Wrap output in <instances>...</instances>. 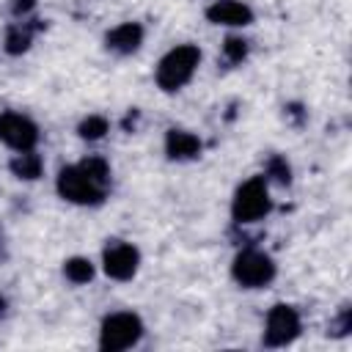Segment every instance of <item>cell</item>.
I'll return each mask as SVG.
<instances>
[{
	"label": "cell",
	"instance_id": "cell-16",
	"mask_svg": "<svg viewBox=\"0 0 352 352\" xmlns=\"http://www.w3.org/2000/svg\"><path fill=\"white\" fill-rule=\"evenodd\" d=\"M248 52H250V47H248V41L242 38V36H226L223 38V47H220V60H223V66H228V69H234V66H242L245 60H248Z\"/></svg>",
	"mask_w": 352,
	"mask_h": 352
},
{
	"label": "cell",
	"instance_id": "cell-15",
	"mask_svg": "<svg viewBox=\"0 0 352 352\" xmlns=\"http://www.w3.org/2000/svg\"><path fill=\"white\" fill-rule=\"evenodd\" d=\"M267 184H278V187H289L292 184V165L283 154H270L264 160V173Z\"/></svg>",
	"mask_w": 352,
	"mask_h": 352
},
{
	"label": "cell",
	"instance_id": "cell-5",
	"mask_svg": "<svg viewBox=\"0 0 352 352\" xmlns=\"http://www.w3.org/2000/svg\"><path fill=\"white\" fill-rule=\"evenodd\" d=\"M146 333L143 319L135 311H113L99 324V349L102 352H124L140 344Z\"/></svg>",
	"mask_w": 352,
	"mask_h": 352
},
{
	"label": "cell",
	"instance_id": "cell-2",
	"mask_svg": "<svg viewBox=\"0 0 352 352\" xmlns=\"http://www.w3.org/2000/svg\"><path fill=\"white\" fill-rule=\"evenodd\" d=\"M201 47L198 44H176L170 47L154 66V82L162 94H176L182 91L198 72L201 66Z\"/></svg>",
	"mask_w": 352,
	"mask_h": 352
},
{
	"label": "cell",
	"instance_id": "cell-1",
	"mask_svg": "<svg viewBox=\"0 0 352 352\" xmlns=\"http://www.w3.org/2000/svg\"><path fill=\"white\" fill-rule=\"evenodd\" d=\"M113 187V168L104 157L88 154L63 165L55 176V192L74 206H102Z\"/></svg>",
	"mask_w": 352,
	"mask_h": 352
},
{
	"label": "cell",
	"instance_id": "cell-12",
	"mask_svg": "<svg viewBox=\"0 0 352 352\" xmlns=\"http://www.w3.org/2000/svg\"><path fill=\"white\" fill-rule=\"evenodd\" d=\"M44 30V22L36 16H25V19H14L6 28V38H3V50L6 55H22L33 47V38Z\"/></svg>",
	"mask_w": 352,
	"mask_h": 352
},
{
	"label": "cell",
	"instance_id": "cell-11",
	"mask_svg": "<svg viewBox=\"0 0 352 352\" xmlns=\"http://www.w3.org/2000/svg\"><path fill=\"white\" fill-rule=\"evenodd\" d=\"M165 157L170 162H190V160H198L201 157V138L190 129H182V126H170L165 132Z\"/></svg>",
	"mask_w": 352,
	"mask_h": 352
},
{
	"label": "cell",
	"instance_id": "cell-10",
	"mask_svg": "<svg viewBox=\"0 0 352 352\" xmlns=\"http://www.w3.org/2000/svg\"><path fill=\"white\" fill-rule=\"evenodd\" d=\"M204 16L212 25H223V28H248L256 19L253 8L248 3H242V0H212L206 6Z\"/></svg>",
	"mask_w": 352,
	"mask_h": 352
},
{
	"label": "cell",
	"instance_id": "cell-7",
	"mask_svg": "<svg viewBox=\"0 0 352 352\" xmlns=\"http://www.w3.org/2000/svg\"><path fill=\"white\" fill-rule=\"evenodd\" d=\"M41 140L38 124L19 110H3L0 113V143L11 151H33Z\"/></svg>",
	"mask_w": 352,
	"mask_h": 352
},
{
	"label": "cell",
	"instance_id": "cell-18",
	"mask_svg": "<svg viewBox=\"0 0 352 352\" xmlns=\"http://www.w3.org/2000/svg\"><path fill=\"white\" fill-rule=\"evenodd\" d=\"M349 330H352V311L344 305V308L330 319V324H327V336H333V338H344V336H349Z\"/></svg>",
	"mask_w": 352,
	"mask_h": 352
},
{
	"label": "cell",
	"instance_id": "cell-19",
	"mask_svg": "<svg viewBox=\"0 0 352 352\" xmlns=\"http://www.w3.org/2000/svg\"><path fill=\"white\" fill-rule=\"evenodd\" d=\"M36 3H38V0H11V3H8V14H11L14 19H25V16H33V11H36Z\"/></svg>",
	"mask_w": 352,
	"mask_h": 352
},
{
	"label": "cell",
	"instance_id": "cell-8",
	"mask_svg": "<svg viewBox=\"0 0 352 352\" xmlns=\"http://www.w3.org/2000/svg\"><path fill=\"white\" fill-rule=\"evenodd\" d=\"M140 270V250L126 239H107L102 248V272L110 280L126 283Z\"/></svg>",
	"mask_w": 352,
	"mask_h": 352
},
{
	"label": "cell",
	"instance_id": "cell-3",
	"mask_svg": "<svg viewBox=\"0 0 352 352\" xmlns=\"http://www.w3.org/2000/svg\"><path fill=\"white\" fill-rule=\"evenodd\" d=\"M278 275V264L256 245H242L231 258V280L239 289H267Z\"/></svg>",
	"mask_w": 352,
	"mask_h": 352
},
{
	"label": "cell",
	"instance_id": "cell-21",
	"mask_svg": "<svg viewBox=\"0 0 352 352\" xmlns=\"http://www.w3.org/2000/svg\"><path fill=\"white\" fill-rule=\"evenodd\" d=\"M6 256H8V245H6V234H3V228H0V264L6 261Z\"/></svg>",
	"mask_w": 352,
	"mask_h": 352
},
{
	"label": "cell",
	"instance_id": "cell-20",
	"mask_svg": "<svg viewBox=\"0 0 352 352\" xmlns=\"http://www.w3.org/2000/svg\"><path fill=\"white\" fill-rule=\"evenodd\" d=\"M283 116H286L294 126H302L305 118H308V113L302 110V104H286V107H283Z\"/></svg>",
	"mask_w": 352,
	"mask_h": 352
},
{
	"label": "cell",
	"instance_id": "cell-6",
	"mask_svg": "<svg viewBox=\"0 0 352 352\" xmlns=\"http://www.w3.org/2000/svg\"><path fill=\"white\" fill-rule=\"evenodd\" d=\"M302 333V316L294 305L289 302H275L267 316H264V333H261V344L270 349H280L289 346L300 338Z\"/></svg>",
	"mask_w": 352,
	"mask_h": 352
},
{
	"label": "cell",
	"instance_id": "cell-22",
	"mask_svg": "<svg viewBox=\"0 0 352 352\" xmlns=\"http://www.w3.org/2000/svg\"><path fill=\"white\" fill-rule=\"evenodd\" d=\"M6 314H8V300L6 294H0V319H6Z\"/></svg>",
	"mask_w": 352,
	"mask_h": 352
},
{
	"label": "cell",
	"instance_id": "cell-9",
	"mask_svg": "<svg viewBox=\"0 0 352 352\" xmlns=\"http://www.w3.org/2000/svg\"><path fill=\"white\" fill-rule=\"evenodd\" d=\"M143 38H146V28L135 19H126V22H118L116 28H110L104 33V50L113 52V55H135L140 47H143Z\"/></svg>",
	"mask_w": 352,
	"mask_h": 352
},
{
	"label": "cell",
	"instance_id": "cell-13",
	"mask_svg": "<svg viewBox=\"0 0 352 352\" xmlns=\"http://www.w3.org/2000/svg\"><path fill=\"white\" fill-rule=\"evenodd\" d=\"M8 170L22 182H36L44 176V157L36 148L33 151H14V157L8 160Z\"/></svg>",
	"mask_w": 352,
	"mask_h": 352
},
{
	"label": "cell",
	"instance_id": "cell-17",
	"mask_svg": "<svg viewBox=\"0 0 352 352\" xmlns=\"http://www.w3.org/2000/svg\"><path fill=\"white\" fill-rule=\"evenodd\" d=\"M107 132H110V121L102 113H91V116H85L77 124V138L80 140H88V143H99Z\"/></svg>",
	"mask_w": 352,
	"mask_h": 352
},
{
	"label": "cell",
	"instance_id": "cell-14",
	"mask_svg": "<svg viewBox=\"0 0 352 352\" xmlns=\"http://www.w3.org/2000/svg\"><path fill=\"white\" fill-rule=\"evenodd\" d=\"M96 275V264L88 258V256H69L63 261V278L74 286H85L91 283Z\"/></svg>",
	"mask_w": 352,
	"mask_h": 352
},
{
	"label": "cell",
	"instance_id": "cell-4",
	"mask_svg": "<svg viewBox=\"0 0 352 352\" xmlns=\"http://www.w3.org/2000/svg\"><path fill=\"white\" fill-rule=\"evenodd\" d=\"M270 212H272L270 184H267V179H264L261 173L245 179V182L234 190V198H231V220H234V226L258 223V220H264Z\"/></svg>",
	"mask_w": 352,
	"mask_h": 352
}]
</instances>
